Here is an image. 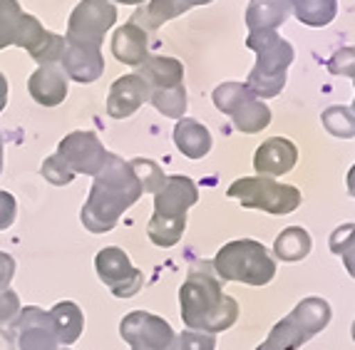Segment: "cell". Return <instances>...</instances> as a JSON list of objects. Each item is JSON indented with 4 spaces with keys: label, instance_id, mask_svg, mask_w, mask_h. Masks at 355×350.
Listing matches in <instances>:
<instances>
[{
    "label": "cell",
    "instance_id": "cell-40",
    "mask_svg": "<svg viewBox=\"0 0 355 350\" xmlns=\"http://www.w3.org/2000/svg\"><path fill=\"white\" fill-rule=\"evenodd\" d=\"M0 350H18L15 333H12L10 328H0Z\"/></svg>",
    "mask_w": 355,
    "mask_h": 350
},
{
    "label": "cell",
    "instance_id": "cell-24",
    "mask_svg": "<svg viewBox=\"0 0 355 350\" xmlns=\"http://www.w3.org/2000/svg\"><path fill=\"white\" fill-rule=\"evenodd\" d=\"M273 254L281 261H301V259H306L311 254V234L306 229H301V226H288V229H284L279 234V238L273 243Z\"/></svg>",
    "mask_w": 355,
    "mask_h": 350
},
{
    "label": "cell",
    "instance_id": "cell-4",
    "mask_svg": "<svg viewBox=\"0 0 355 350\" xmlns=\"http://www.w3.org/2000/svg\"><path fill=\"white\" fill-rule=\"evenodd\" d=\"M246 48L256 53V67L249 72L246 87L259 100L276 97L286 85V70L293 62V45L276 30H254L246 37Z\"/></svg>",
    "mask_w": 355,
    "mask_h": 350
},
{
    "label": "cell",
    "instance_id": "cell-2",
    "mask_svg": "<svg viewBox=\"0 0 355 350\" xmlns=\"http://www.w3.org/2000/svg\"><path fill=\"white\" fill-rule=\"evenodd\" d=\"M179 306H182V321L189 331L216 333L229 331L239 318V303L226 296L221 281L214 276L209 263L191 266L189 276L179 288Z\"/></svg>",
    "mask_w": 355,
    "mask_h": 350
},
{
    "label": "cell",
    "instance_id": "cell-19",
    "mask_svg": "<svg viewBox=\"0 0 355 350\" xmlns=\"http://www.w3.org/2000/svg\"><path fill=\"white\" fill-rule=\"evenodd\" d=\"M137 75L149 85L152 92L184 85V65L177 58H164V55L147 58L142 65L137 67Z\"/></svg>",
    "mask_w": 355,
    "mask_h": 350
},
{
    "label": "cell",
    "instance_id": "cell-44",
    "mask_svg": "<svg viewBox=\"0 0 355 350\" xmlns=\"http://www.w3.org/2000/svg\"><path fill=\"white\" fill-rule=\"evenodd\" d=\"M348 191L355 196V166L348 172Z\"/></svg>",
    "mask_w": 355,
    "mask_h": 350
},
{
    "label": "cell",
    "instance_id": "cell-29",
    "mask_svg": "<svg viewBox=\"0 0 355 350\" xmlns=\"http://www.w3.org/2000/svg\"><path fill=\"white\" fill-rule=\"evenodd\" d=\"M303 343H306V338H303L301 333L284 318V321H279L271 328L268 338L263 340L256 350H298Z\"/></svg>",
    "mask_w": 355,
    "mask_h": 350
},
{
    "label": "cell",
    "instance_id": "cell-6",
    "mask_svg": "<svg viewBox=\"0 0 355 350\" xmlns=\"http://www.w3.org/2000/svg\"><path fill=\"white\" fill-rule=\"evenodd\" d=\"M226 194L231 199H239L241 207L246 209H261L268 214H291L301 207V191L291 184H281L276 179L268 177H243L236 179L229 186Z\"/></svg>",
    "mask_w": 355,
    "mask_h": 350
},
{
    "label": "cell",
    "instance_id": "cell-17",
    "mask_svg": "<svg viewBox=\"0 0 355 350\" xmlns=\"http://www.w3.org/2000/svg\"><path fill=\"white\" fill-rule=\"evenodd\" d=\"M112 55L114 60L125 62V65L139 67L149 58V33H144L135 23H125L122 28L114 30Z\"/></svg>",
    "mask_w": 355,
    "mask_h": 350
},
{
    "label": "cell",
    "instance_id": "cell-15",
    "mask_svg": "<svg viewBox=\"0 0 355 350\" xmlns=\"http://www.w3.org/2000/svg\"><path fill=\"white\" fill-rule=\"evenodd\" d=\"M296 144L286 137H271L256 149L254 169L259 172V177H281V174H288L296 166Z\"/></svg>",
    "mask_w": 355,
    "mask_h": 350
},
{
    "label": "cell",
    "instance_id": "cell-45",
    "mask_svg": "<svg viewBox=\"0 0 355 350\" xmlns=\"http://www.w3.org/2000/svg\"><path fill=\"white\" fill-rule=\"evenodd\" d=\"M3 166H6V147H3V134H0V174H3Z\"/></svg>",
    "mask_w": 355,
    "mask_h": 350
},
{
    "label": "cell",
    "instance_id": "cell-1",
    "mask_svg": "<svg viewBox=\"0 0 355 350\" xmlns=\"http://www.w3.org/2000/svg\"><path fill=\"white\" fill-rule=\"evenodd\" d=\"M142 196V186L132 172L130 161L110 155L105 169L95 177V184L89 189L87 202L80 211V221L87 231L107 234L117 226L119 216L127 209L135 207Z\"/></svg>",
    "mask_w": 355,
    "mask_h": 350
},
{
    "label": "cell",
    "instance_id": "cell-16",
    "mask_svg": "<svg viewBox=\"0 0 355 350\" xmlns=\"http://www.w3.org/2000/svg\"><path fill=\"white\" fill-rule=\"evenodd\" d=\"M67 75L55 65H40L28 80L30 97L42 107H58L67 97Z\"/></svg>",
    "mask_w": 355,
    "mask_h": 350
},
{
    "label": "cell",
    "instance_id": "cell-49",
    "mask_svg": "<svg viewBox=\"0 0 355 350\" xmlns=\"http://www.w3.org/2000/svg\"><path fill=\"white\" fill-rule=\"evenodd\" d=\"M62 350H70V348H62Z\"/></svg>",
    "mask_w": 355,
    "mask_h": 350
},
{
    "label": "cell",
    "instance_id": "cell-35",
    "mask_svg": "<svg viewBox=\"0 0 355 350\" xmlns=\"http://www.w3.org/2000/svg\"><path fill=\"white\" fill-rule=\"evenodd\" d=\"M328 70L338 78H355V48H343L328 60Z\"/></svg>",
    "mask_w": 355,
    "mask_h": 350
},
{
    "label": "cell",
    "instance_id": "cell-11",
    "mask_svg": "<svg viewBox=\"0 0 355 350\" xmlns=\"http://www.w3.org/2000/svg\"><path fill=\"white\" fill-rule=\"evenodd\" d=\"M55 155L65 161L75 174H87V177H97L105 169L107 159H110V152L102 147L100 137L95 132L85 130L70 132L58 144Z\"/></svg>",
    "mask_w": 355,
    "mask_h": 350
},
{
    "label": "cell",
    "instance_id": "cell-12",
    "mask_svg": "<svg viewBox=\"0 0 355 350\" xmlns=\"http://www.w3.org/2000/svg\"><path fill=\"white\" fill-rule=\"evenodd\" d=\"M10 328L15 333L18 350H60L48 310L37 308V306L20 308L18 318L12 321Z\"/></svg>",
    "mask_w": 355,
    "mask_h": 350
},
{
    "label": "cell",
    "instance_id": "cell-20",
    "mask_svg": "<svg viewBox=\"0 0 355 350\" xmlns=\"http://www.w3.org/2000/svg\"><path fill=\"white\" fill-rule=\"evenodd\" d=\"M48 315H50V323H53L55 338H58L60 345L70 348L72 343H77V338H80L85 331V315L77 303L60 301L48 310Z\"/></svg>",
    "mask_w": 355,
    "mask_h": 350
},
{
    "label": "cell",
    "instance_id": "cell-31",
    "mask_svg": "<svg viewBox=\"0 0 355 350\" xmlns=\"http://www.w3.org/2000/svg\"><path fill=\"white\" fill-rule=\"evenodd\" d=\"M62 53H65V37L55 35V33H45L42 42L30 55H33L37 65H58Z\"/></svg>",
    "mask_w": 355,
    "mask_h": 350
},
{
    "label": "cell",
    "instance_id": "cell-33",
    "mask_svg": "<svg viewBox=\"0 0 355 350\" xmlns=\"http://www.w3.org/2000/svg\"><path fill=\"white\" fill-rule=\"evenodd\" d=\"M40 174L45 179H48L50 184H55V186H67L72 182V179H75V172H72L70 166H67L65 161L60 159L58 155L48 157V159L42 161Z\"/></svg>",
    "mask_w": 355,
    "mask_h": 350
},
{
    "label": "cell",
    "instance_id": "cell-10",
    "mask_svg": "<svg viewBox=\"0 0 355 350\" xmlns=\"http://www.w3.org/2000/svg\"><path fill=\"white\" fill-rule=\"evenodd\" d=\"M95 271L114 298H132L142 291L144 286V273L132 266L130 256L119 246H107V249L97 251Z\"/></svg>",
    "mask_w": 355,
    "mask_h": 350
},
{
    "label": "cell",
    "instance_id": "cell-39",
    "mask_svg": "<svg viewBox=\"0 0 355 350\" xmlns=\"http://www.w3.org/2000/svg\"><path fill=\"white\" fill-rule=\"evenodd\" d=\"M12 276H15V259L6 251H0V291L10 288Z\"/></svg>",
    "mask_w": 355,
    "mask_h": 350
},
{
    "label": "cell",
    "instance_id": "cell-5",
    "mask_svg": "<svg viewBox=\"0 0 355 350\" xmlns=\"http://www.w3.org/2000/svg\"><path fill=\"white\" fill-rule=\"evenodd\" d=\"M214 273L219 281H239L249 286H266L276 276V261L268 256L266 246L254 238H239L221 246L214 256Z\"/></svg>",
    "mask_w": 355,
    "mask_h": 350
},
{
    "label": "cell",
    "instance_id": "cell-37",
    "mask_svg": "<svg viewBox=\"0 0 355 350\" xmlns=\"http://www.w3.org/2000/svg\"><path fill=\"white\" fill-rule=\"evenodd\" d=\"M355 246V224H343L338 226L336 231L331 234V251L336 256L348 254Z\"/></svg>",
    "mask_w": 355,
    "mask_h": 350
},
{
    "label": "cell",
    "instance_id": "cell-22",
    "mask_svg": "<svg viewBox=\"0 0 355 350\" xmlns=\"http://www.w3.org/2000/svg\"><path fill=\"white\" fill-rule=\"evenodd\" d=\"M291 6L286 0H251L246 8V25L254 30H276L288 20Z\"/></svg>",
    "mask_w": 355,
    "mask_h": 350
},
{
    "label": "cell",
    "instance_id": "cell-3",
    "mask_svg": "<svg viewBox=\"0 0 355 350\" xmlns=\"http://www.w3.org/2000/svg\"><path fill=\"white\" fill-rule=\"evenodd\" d=\"M199 199V189L189 177H166L164 186L154 194V214L147 224V236L159 249H172L187 229V211Z\"/></svg>",
    "mask_w": 355,
    "mask_h": 350
},
{
    "label": "cell",
    "instance_id": "cell-14",
    "mask_svg": "<svg viewBox=\"0 0 355 350\" xmlns=\"http://www.w3.org/2000/svg\"><path fill=\"white\" fill-rule=\"evenodd\" d=\"M62 72L67 80H75L80 85H89L102 78L105 72V58L100 48H87V45H77V42L65 40V53L60 58Z\"/></svg>",
    "mask_w": 355,
    "mask_h": 350
},
{
    "label": "cell",
    "instance_id": "cell-27",
    "mask_svg": "<svg viewBox=\"0 0 355 350\" xmlns=\"http://www.w3.org/2000/svg\"><path fill=\"white\" fill-rule=\"evenodd\" d=\"M20 25H23V10L18 0H0V50L18 42Z\"/></svg>",
    "mask_w": 355,
    "mask_h": 350
},
{
    "label": "cell",
    "instance_id": "cell-26",
    "mask_svg": "<svg viewBox=\"0 0 355 350\" xmlns=\"http://www.w3.org/2000/svg\"><path fill=\"white\" fill-rule=\"evenodd\" d=\"M149 102L154 105L157 112H162L169 119H182L187 107H189V100H187V89L184 85L179 87H169V89H154Z\"/></svg>",
    "mask_w": 355,
    "mask_h": 350
},
{
    "label": "cell",
    "instance_id": "cell-43",
    "mask_svg": "<svg viewBox=\"0 0 355 350\" xmlns=\"http://www.w3.org/2000/svg\"><path fill=\"white\" fill-rule=\"evenodd\" d=\"M179 3H182L184 12H187V10H191L194 6H207V3H211V0H179Z\"/></svg>",
    "mask_w": 355,
    "mask_h": 350
},
{
    "label": "cell",
    "instance_id": "cell-34",
    "mask_svg": "<svg viewBox=\"0 0 355 350\" xmlns=\"http://www.w3.org/2000/svg\"><path fill=\"white\" fill-rule=\"evenodd\" d=\"M216 348V338L211 333H199V331H182L177 335V348L174 350H214Z\"/></svg>",
    "mask_w": 355,
    "mask_h": 350
},
{
    "label": "cell",
    "instance_id": "cell-8",
    "mask_svg": "<svg viewBox=\"0 0 355 350\" xmlns=\"http://www.w3.org/2000/svg\"><path fill=\"white\" fill-rule=\"evenodd\" d=\"M117 20V8L112 0H83L77 3L67 20V42L87 45V48H102L105 33Z\"/></svg>",
    "mask_w": 355,
    "mask_h": 350
},
{
    "label": "cell",
    "instance_id": "cell-25",
    "mask_svg": "<svg viewBox=\"0 0 355 350\" xmlns=\"http://www.w3.org/2000/svg\"><path fill=\"white\" fill-rule=\"evenodd\" d=\"M291 6V12L311 28H323L328 25L338 12L336 0H286Z\"/></svg>",
    "mask_w": 355,
    "mask_h": 350
},
{
    "label": "cell",
    "instance_id": "cell-46",
    "mask_svg": "<svg viewBox=\"0 0 355 350\" xmlns=\"http://www.w3.org/2000/svg\"><path fill=\"white\" fill-rule=\"evenodd\" d=\"M114 3H122V6H142L147 0H114Z\"/></svg>",
    "mask_w": 355,
    "mask_h": 350
},
{
    "label": "cell",
    "instance_id": "cell-21",
    "mask_svg": "<svg viewBox=\"0 0 355 350\" xmlns=\"http://www.w3.org/2000/svg\"><path fill=\"white\" fill-rule=\"evenodd\" d=\"M174 144L187 159H204L211 149V132L196 119H179L174 127Z\"/></svg>",
    "mask_w": 355,
    "mask_h": 350
},
{
    "label": "cell",
    "instance_id": "cell-30",
    "mask_svg": "<svg viewBox=\"0 0 355 350\" xmlns=\"http://www.w3.org/2000/svg\"><path fill=\"white\" fill-rule=\"evenodd\" d=\"M132 172H135L137 182L142 186V194H157V191L164 186L166 177L162 172L159 164H154L152 159H144V157H137V159L130 161Z\"/></svg>",
    "mask_w": 355,
    "mask_h": 350
},
{
    "label": "cell",
    "instance_id": "cell-13",
    "mask_svg": "<svg viewBox=\"0 0 355 350\" xmlns=\"http://www.w3.org/2000/svg\"><path fill=\"white\" fill-rule=\"evenodd\" d=\"M152 89L144 82L137 72L132 75H122L112 82L110 87V97H107V114L112 119H127L142 107L144 102H149Z\"/></svg>",
    "mask_w": 355,
    "mask_h": 350
},
{
    "label": "cell",
    "instance_id": "cell-7",
    "mask_svg": "<svg viewBox=\"0 0 355 350\" xmlns=\"http://www.w3.org/2000/svg\"><path fill=\"white\" fill-rule=\"evenodd\" d=\"M214 105L234 119V127L243 134H256L271 125V110L243 82H224L214 89Z\"/></svg>",
    "mask_w": 355,
    "mask_h": 350
},
{
    "label": "cell",
    "instance_id": "cell-36",
    "mask_svg": "<svg viewBox=\"0 0 355 350\" xmlns=\"http://www.w3.org/2000/svg\"><path fill=\"white\" fill-rule=\"evenodd\" d=\"M20 298L15 291H10V288H3L0 291V328H8L12 326V321L18 318L20 313Z\"/></svg>",
    "mask_w": 355,
    "mask_h": 350
},
{
    "label": "cell",
    "instance_id": "cell-38",
    "mask_svg": "<svg viewBox=\"0 0 355 350\" xmlns=\"http://www.w3.org/2000/svg\"><path fill=\"white\" fill-rule=\"evenodd\" d=\"M15 216H18V202L10 191L0 189V231H6L15 224Z\"/></svg>",
    "mask_w": 355,
    "mask_h": 350
},
{
    "label": "cell",
    "instance_id": "cell-18",
    "mask_svg": "<svg viewBox=\"0 0 355 350\" xmlns=\"http://www.w3.org/2000/svg\"><path fill=\"white\" fill-rule=\"evenodd\" d=\"M286 321L296 328L303 338L311 340L315 333H320L331 323V306H328V301H323L318 296L303 298L296 308L286 315Z\"/></svg>",
    "mask_w": 355,
    "mask_h": 350
},
{
    "label": "cell",
    "instance_id": "cell-41",
    "mask_svg": "<svg viewBox=\"0 0 355 350\" xmlns=\"http://www.w3.org/2000/svg\"><path fill=\"white\" fill-rule=\"evenodd\" d=\"M6 105H8V80H6V75L0 72V112L6 110Z\"/></svg>",
    "mask_w": 355,
    "mask_h": 350
},
{
    "label": "cell",
    "instance_id": "cell-32",
    "mask_svg": "<svg viewBox=\"0 0 355 350\" xmlns=\"http://www.w3.org/2000/svg\"><path fill=\"white\" fill-rule=\"evenodd\" d=\"M45 33H48V30L42 28L35 15L23 12V25H20V35H18V42H15V48H23V50H28V53H33L42 42Z\"/></svg>",
    "mask_w": 355,
    "mask_h": 350
},
{
    "label": "cell",
    "instance_id": "cell-9",
    "mask_svg": "<svg viewBox=\"0 0 355 350\" xmlns=\"http://www.w3.org/2000/svg\"><path fill=\"white\" fill-rule=\"evenodd\" d=\"M119 335L132 350H174L177 333L164 318L147 310H132L119 321Z\"/></svg>",
    "mask_w": 355,
    "mask_h": 350
},
{
    "label": "cell",
    "instance_id": "cell-23",
    "mask_svg": "<svg viewBox=\"0 0 355 350\" xmlns=\"http://www.w3.org/2000/svg\"><path fill=\"white\" fill-rule=\"evenodd\" d=\"M177 15H184V8L179 0H147L142 8H137L130 23L139 25L144 33H154V30L174 20Z\"/></svg>",
    "mask_w": 355,
    "mask_h": 350
},
{
    "label": "cell",
    "instance_id": "cell-42",
    "mask_svg": "<svg viewBox=\"0 0 355 350\" xmlns=\"http://www.w3.org/2000/svg\"><path fill=\"white\" fill-rule=\"evenodd\" d=\"M340 259H343V263H345V268H348V273L355 279V246L348 251V254L340 256Z\"/></svg>",
    "mask_w": 355,
    "mask_h": 350
},
{
    "label": "cell",
    "instance_id": "cell-48",
    "mask_svg": "<svg viewBox=\"0 0 355 350\" xmlns=\"http://www.w3.org/2000/svg\"><path fill=\"white\" fill-rule=\"evenodd\" d=\"M350 110H353V112H355V100H353V107H350Z\"/></svg>",
    "mask_w": 355,
    "mask_h": 350
},
{
    "label": "cell",
    "instance_id": "cell-47",
    "mask_svg": "<svg viewBox=\"0 0 355 350\" xmlns=\"http://www.w3.org/2000/svg\"><path fill=\"white\" fill-rule=\"evenodd\" d=\"M353 340H355V323H353Z\"/></svg>",
    "mask_w": 355,
    "mask_h": 350
},
{
    "label": "cell",
    "instance_id": "cell-28",
    "mask_svg": "<svg viewBox=\"0 0 355 350\" xmlns=\"http://www.w3.org/2000/svg\"><path fill=\"white\" fill-rule=\"evenodd\" d=\"M320 119H323V127L338 139H353L355 137V112L350 107L333 105V107L323 110Z\"/></svg>",
    "mask_w": 355,
    "mask_h": 350
}]
</instances>
